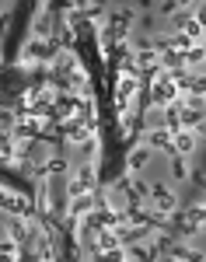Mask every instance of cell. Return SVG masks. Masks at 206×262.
Masks as SVG:
<instances>
[{"label": "cell", "mask_w": 206, "mask_h": 262, "mask_svg": "<svg viewBox=\"0 0 206 262\" xmlns=\"http://www.w3.org/2000/svg\"><path fill=\"white\" fill-rule=\"evenodd\" d=\"M133 91H137V81H133V73H126V77H119V88H115V101H119V108H122V105H130Z\"/></svg>", "instance_id": "obj_1"}, {"label": "cell", "mask_w": 206, "mask_h": 262, "mask_svg": "<svg viewBox=\"0 0 206 262\" xmlns=\"http://www.w3.org/2000/svg\"><path fill=\"white\" fill-rule=\"evenodd\" d=\"M175 95H178V88H175L172 81H161V84L154 88V101H161V105H168V101H175Z\"/></svg>", "instance_id": "obj_2"}, {"label": "cell", "mask_w": 206, "mask_h": 262, "mask_svg": "<svg viewBox=\"0 0 206 262\" xmlns=\"http://www.w3.org/2000/svg\"><path fill=\"white\" fill-rule=\"evenodd\" d=\"M185 32H189V42H192L196 35H199V25H196V21H189V25H185Z\"/></svg>", "instance_id": "obj_3"}, {"label": "cell", "mask_w": 206, "mask_h": 262, "mask_svg": "<svg viewBox=\"0 0 206 262\" xmlns=\"http://www.w3.org/2000/svg\"><path fill=\"white\" fill-rule=\"evenodd\" d=\"M143 161H147V154H143V151H140V154H133V158H130V164H133V168H140V164H143Z\"/></svg>", "instance_id": "obj_4"}]
</instances>
